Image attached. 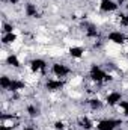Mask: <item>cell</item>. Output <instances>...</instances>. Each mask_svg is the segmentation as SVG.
<instances>
[{"label":"cell","instance_id":"6","mask_svg":"<svg viewBox=\"0 0 128 130\" xmlns=\"http://www.w3.org/2000/svg\"><path fill=\"white\" fill-rule=\"evenodd\" d=\"M96 9L99 15H113L121 11V6L116 0H96Z\"/></svg>","mask_w":128,"mask_h":130},{"label":"cell","instance_id":"5","mask_svg":"<svg viewBox=\"0 0 128 130\" xmlns=\"http://www.w3.org/2000/svg\"><path fill=\"white\" fill-rule=\"evenodd\" d=\"M125 120L119 115H104L96 118L95 130H119L124 127Z\"/></svg>","mask_w":128,"mask_h":130},{"label":"cell","instance_id":"3","mask_svg":"<svg viewBox=\"0 0 128 130\" xmlns=\"http://www.w3.org/2000/svg\"><path fill=\"white\" fill-rule=\"evenodd\" d=\"M102 98H104V104L109 110H115L121 101L125 98V92L119 88V85H115V86H110L107 88L104 92H102Z\"/></svg>","mask_w":128,"mask_h":130},{"label":"cell","instance_id":"7","mask_svg":"<svg viewBox=\"0 0 128 130\" xmlns=\"http://www.w3.org/2000/svg\"><path fill=\"white\" fill-rule=\"evenodd\" d=\"M12 80H14V74L12 73H2V76H0V88H2L3 94H8L11 91Z\"/></svg>","mask_w":128,"mask_h":130},{"label":"cell","instance_id":"9","mask_svg":"<svg viewBox=\"0 0 128 130\" xmlns=\"http://www.w3.org/2000/svg\"><path fill=\"white\" fill-rule=\"evenodd\" d=\"M124 11H125V12H127V14H128V3H127V5H125V6H124Z\"/></svg>","mask_w":128,"mask_h":130},{"label":"cell","instance_id":"1","mask_svg":"<svg viewBox=\"0 0 128 130\" xmlns=\"http://www.w3.org/2000/svg\"><path fill=\"white\" fill-rule=\"evenodd\" d=\"M74 74V67L71 64L69 59H54L50 62L48 67V76L57 77V79H63V80H69V77Z\"/></svg>","mask_w":128,"mask_h":130},{"label":"cell","instance_id":"2","mask_svg":"<svg viewBox=\"0 0 128 130\" xmlns=\"http://www.w3.org/2000/svg\"><path fill=\"white\" fill-rule=\"evenodd\" d=\"M48 67H50V61H47L45 56H41V55H33L32 58L27 61L26 64V70L30 71L32 74H36L38 77L44 79L48 76Z\"/></svg>","mask_w":128,"mask_h":130},{"label":"cell","instance_id":"4","mask_svg":"<svg viewBox=\"0 0 128 130\" xmlns=\"http://www.w3.org/2000/svg\"><path fill=\"white\" fill-rule=\"evenodd\" d=\"M68 88V80L63 79H57L53 76H47L42 79L41 82V89L45 94H59V92H65V89Z\"/></svg>","mask_w":128,"mask_h":130},{"label":"cell","instance_id":"8","mask_svg":"<svg viewBox=\"0 0 128 130\" xmlns=\"http://www.w3.org/2000/svg\"><path fill=\"white\" fill-rule=\"evenodd\" d=\"M116 23H118V27H119V29H124V30L128 32V14L125 11L121 9V11L116 14Z\"/></svg>","mask_w":128,"mask_h":130}]
</instances>
